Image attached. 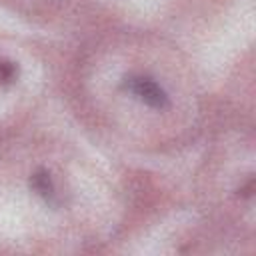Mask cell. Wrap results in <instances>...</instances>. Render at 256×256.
I'll use <instances>...</instances> for the list:
<instances>
[{"instance_id": "2", "label": "cell", "mask_w": 256, "mask_h": 256, "mask_svg": "<svg viewBox=\"0 0 256 256\" xmlns=\"http://www.w3.org/2000/svg\"><path fill=\"white\" fill-rule=\"evenodd\" d=\"M32 186H34L40 194H44V196H48V194L52 192V184H50V178H48L46 172H36V174L32 176Z\"/></svg>"}, {"instance_id": "3", "label": "cell", "mask_w": 256, "mask_h": 256, "mask_svg": "<svg viewBox=\"0 0 256 256\" xmlns=\"http://www.w3.org/2000/svg\"><path fill=\"white\" fill-rule=\"evenodd\" d=\"M14 72H16L14 64H10V62H0V78H2V80H10V78L14 76Z\"/></svg>"}, {"instance_id": "1", "label": "cell", "mask_w": 256, "mask_h": 256, "mask_svg": "<svg viewBox=\"0 0 256 256\" xmlns=\"http://www.w3.org/2000/svg\"><path fill=\"white\" fill-rule=\"evenodd\" d=\"M130 90H132L140 100H144L146 104H150V106H154V108H164L166 102H168L164 90H162L156 82H152L150 78H132V80H130Z\"/></svg>"}]
</instances>
